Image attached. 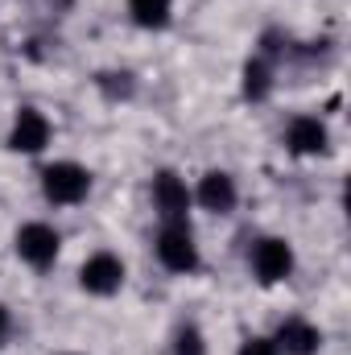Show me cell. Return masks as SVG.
Listing matches in <instances>:
<instances>
[{"label":"cell","instance_id":"obj_1","mask_svg":"<svg viewBox=\"0 0 351 355\" xmlns=\"http://www.w3.org/2000/svg\"><path fill=\"white\" fill-rule=\"evenodd\" d=\"M42 190H46L50 202L75 207V202L87 198L91 174L83 170V166H75V162H54V166H46V174H42Z\"/></svg>","mask_w":351,"mask_h":355},{"label":"cell","instance_id":"obj_2","mask_svg":"<svg viewBox=\"0 0 351 355\" xmlns=\"http://www.w3.org/2000/svg\"><path fill=\"white\" fill-rule=\"evenodd\" d=\"M157 257L170 272H194L198 268V248L186 223H166L157 232Z\"/></svg>","mask_w":351,"mask_h":355},{"label":"cell","instance_id":"obj_3","mask_svg":"<svg viewBox=\"0 0 351 355\" xmlns=\"http://www.w3.org/2000/svg\"><path fill=\"white\" fill-rule=\"evenodd\" d=\"M17 257L33 268H50L58 261V232L50 223H25L17 232Z\"/></svg>","mask_w":351,"mask_h":355},{"label":"cell","instance_id":"obj_4","mask_svg":"<svg viewBox=\"0 0 351 355\" xmlns=\"http://www.w3.org/2000/svg\"><path fill=\"white\" fill-rule=\"evenodd\" d=\"M153 207L166 223H186V211H190V190L174 170H162L153 178Z\"/></svg>","mask_w":351,"mask_h":355},{"label":"cell","instance_id":"obj_5","mask_svg":"<svg viewBox=\"0 0 351 355\" xmlns=\"http://www.w3.org/2000/svg\"><path fill=\"white\" fill-rule=\"evenodd\" d=\"M79 285L95 297H108V293H116L124 285V265L112 252H95L87 265L79 268Z\"/></svg>","mask_w":351,"mask_h":355},{"label":"cell","instance_id":"obj_6","mask_svg":"<svg viewBox=\"0 0 351 355\" xmlns=\"http://www.w3.org/2000/svg\"><path fill=\"white\" fill-rule=\"evenodd\" d=\"M252 268H257V277H261L264 285H277V281H285L293 272V248L285 240L268 236V240H261L252 248Z\"/></svg>","mask_w":351,"mask_h":355},{"label":"cell","instance_id":"obj_7","mask_svg":"<svg viewBox=\"0 0 351 355\" xmlns=\"http://www.w3.org/2000/svg\"><path fill=\"white\" fill-rule=\"evenodd\" d=\"M8 145H12L17 153H42V149L50 145V120H46L42 112H33V107H21Z\"/></svg>","mask_w":351,"mask_h":355},{"label":"cell","instance_id":"obj_8","mask_svg":"<svg viewBox=\"0 0 351 355\" xmlns=\"http://www.w3.org/2000/svg\"><path fill=\"white\" fill-rule=\"evenodd\" d=\"M273 343H277V352H285V355H314L318 343H323V335H318V327L306 322V318H285Z\"/></svg>","mask_w":351,"mask_h":355},{"label":"cell","instance_id":"obj_9","mask_svg":"<svg viewBox=\"0 0 351 355\" xmlns=\"http://www.w3.org/2000/svg\"><path fill=\"white\" fill-rule=\"evenodd\" d=\"M285 145L289 153L306 157V153H323L327 149V128L318 116H293L289 120V132H285Z\"/></svg>","mask_w":351,"mask_h":355},{"label":"cell","instance_id":"obj_10","mask_svg":"<svg viewBox=\"0 0 351 355\" xmlns=\"http://www.w3.org/2000/svg\"><path fill=\"white\" fill-rule=\"evenodd\" d=\"M198 202L215 215H228L236 207V182L223 174V170H211V174L198 182Z\"/></svg>","mask_w":351,"mask_h":355},{"label":"cell","instance_id":"obj_11","mask_svg":"<svg viewBox=\"0 0 351 355\" xmlns=\"http://www.w3.org/2000/svg\"><path fill=\"white\" fill-rule=\"evenodd\" d=\"M174 0H128V12L141 29H166Z\"/></svg>","mask_w":351,"mask_h":355},{"label":"cell","instance_id":"obj_12","mask_svg":"<svg viewBox=\"0 0 351 355\" xmlns=\"http://www.w3.org/2000/svg\"><path fill=\"white\" fill-rule=\"evenodd\" d=\"M273 87V71H268V62L264 58H252L248 67H244V95L248 99H264Z\"/></svg>","mask_w":351,"mask_h":355},{"label":"cell","instance_id":"obj_13","mask_svg":"<svg viewBox=\"0 0 351 355\" xmlns=\"http://www.w3.org/2000/svg\"><path fill=\"white\" fill-rule=\"evenodd\" d=\"M174 355H207L203 347V335H198V327H182L174 339Z\"/></svg>","mask_w":351,"mask_h":355},{"label":"cell","instance_id":"obj_14","mask_svg":"<svg viewBox=\"0 0 351 355\" xmlns=\"http://www.w3.org/2000/svg\"><path fill=\"white\" fill-rule=\"evenodd\" d=\"M240 355H281V352H277V343H273V339H261V335H252V339H244Z\"/></svg>","mask_w":351,"mask_h":355},{"label":"cell","instance_id":"obj_15","mask_svg":"<svg viewBox=\"0 0 351 355\" xmlns=\"http://www.w3.org/2000/svg\"><path fill=\"white\" fill-rule=\"evenodd\" d=\"M4 335H8V310L0 306V343H4Z\"/></svg>","mask_w":351,"mask_h":355}]
</instances>
